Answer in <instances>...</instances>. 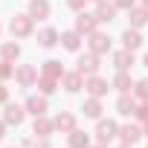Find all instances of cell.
Wrapping results in <instances>:
<instances>
[{
    "mask_svg": "<svg viewBox=\"0 0 148 148\" xmlns=\"http://www.w3.org/2000/svg\"><path fill=\"white\" fill-rule=\"evenodd\" d=\"M116 148H134V145H125V142H119V145H116Z\"/></svg>",
    "mask_w": 148,
    "mask_h": 148,
    "instance_id": "39",
    "label": "cell"
},
{
    "mask_svg": "<svg viewBox=\"0 0 148 148\" xmlns=\"http://www.w3.org/2000/svg\"><path fill=\"white\" fill-rule=\"evenodd\" d=\"M58 44H61V32H58V29H52V26L38 29V47L52 49V47H58Z\"/></svg>",
    "mask_w": 148,
    "mask_h": 148,
    "instance_id": "12",
    "label": "cell"
},
{
    "mask_svg": "<svg viewBox=\"0 0 148 148\" xmlns=\"http://www.w3.org/2000/svg\"><path fill=\"white\" fill-rule=\"evenodd\" d=\"M93 3H102V0H93Z\"/></svg>",
    "mask_w": 148,
    "mask_h": 148,
    "instance_id": "42",
    "label": "cell"
},
{
    "mask_svg": "<svg viewBox=\"0 0 148 148\" xmlns=\"http://www.w3.org/2000/svg\"><path fill=\"white\" fill-rule=\"evenodd\" d=\"M35 148H49V139H35Z\"/></svg>",
    "mask_w": 148,
    "mask_h": 148,
    "instance_id": "35",
    "label": "cell"
},
{
    "mask_svg": "<svg viewBox=\"0 0 148 148\" xmlns=\"http://www.w3.org/2000/svg\"><path fill=\"white\" fill-rule=\"evenodd\" d=\"M84 90H87V96L102 99V96H108L110 84H108V79H102L99 73H96V76H87V79H84Z\"/></svg>",
    "mask_w": 148,
    "mask_h": 148,
    "instance_id": "6",
    "label": "cell"
},
{
    "mask_svg": "<svg viewBox=\"0 0 148 148\" xmlns=\"http://www.w3.org/2000/svg\"><path fill=\"white\" fill-rule=\"evenodd\" d=\"M119 136V125L113 122V119H99V125H96V139L99 142H113Z\"/></svg>",
    "mask_w": 148,
    "mask_h": 148,
    "instance_id": "8",
    "label": "cell"
},
{
    "mask_svg": "<svg viewBox=\"0 0 148 148\" xmlns=\"http://www.w3.org/2000/svg\"><path fill=\"white\" fill-rule=\"evenodd\" d=\"M90 145H93L90 136H87L84 131H79V128L67 134V148H90Z\"/></svg>",
    "mask_w": 148,
    "mask_h": 148,
    "instance_id": "23",
    "label": "cell"
},
{
    "mask_svg": "<svg viewBox=\"0 0 148 148\" xmlns=\"http://www.w3.org/2000/svg\"><path fill=\"white\" fill-rule=\"evenodd\" d=\"M21 148H35V139H32V136H26V139L21 142Z\"/></svg>",
    "mask_w": 148,
    "mask_h": 148,
    "instance_id": "34",
    "label": "cell"
},
{
    "mask_svg": "<svg viewBox=\"0 0 148 148\" xmlns=\"http://www.w3.org/2000/svg\"><path fill=\"white\" fill-rule=\"evenodd\" d=\"M29 15H32L35 21H47V18L52 15L49 0H29Z\"/></svg>",
    "mask_w": 148,
    "mask_h": 148,
    "instance_id": "21",
    "label": "cell"
},
{
    "mask_svg": "<svg viewBox=\"0 0 148 148\" xmlns=\"http://www.w3.org/2000/svg\"><path fill=\"white\" fill-rule=\"evenodd\" d=\"M9 148H15V145H9Z\"/></svg>",
    "mask_w": 148,
    "mask_h": 148,
    "instance_id": "44",
    "label": "cell"
},
{
    "mask_svg": "<svg viewBox=\"0 0 148 148\" xmlns=\"http://www.w3.org/2000/svg\"><path fill=\"white\" fill-rule=\"evenodd\" d=\"M113 6L122 9V12H131V9L136 6V0H113Z\"/></svg>",
    "mask_w": 148,
    "mask_h": 148,
    "instance_id": "31",
    "label": "cell"
},
{
    "mask_svg": "<svg viewBox=\"0 0 148 148\" xmlns=\"http://www.w3.org/2000/svg\"><path fill=\"white\" fill-rule=\"evenodd\" d=\"M61 84H64V90H67V93H79V90L84 87V76H82L79 70H70V73H64Z\"/></svg>",
    "mask_w": 148,
    "mask_h": 148,
    "instance_id": "17",
    "label": "cell"
},
{
    "mask_svg": "<svg viewBox=\"0 0 148 148\" xmlns=\"http://www.w3.org/2000/svg\"><path fill=\"white\" fill-rule=\"evenodd\" d=\"M119 41H122V47H125V49H131V52H136V49L142 47V41H145V38L139 35V29H134V26H128V29L122 32V38H119Z\"/></svg>",
    "mask_w": 148,
    "mask_h": 148,
    "instance_id": "19",
    "label": "cell"
},
{
    "mask_svg": "<svg viewBox=\"0 0 148 148\" xmlns=\"http://www.w3.org/2000/svg\"><path fill=\"white\" fill-rule=\"evenodd\" d=\"M82 110H84V116L87 119H102V99H96V96H90V99H84V105H82Z\"/></svg>",
    "mask_w": 148,
    "mask_h": 148,
    "instance_id": "25",
    "label": "cell"
},
{
    "mask_svg": "<svg viewBox=\"0 0 148 148\" xmlns=\"http://www.w3.org/2000/svg\"><path fill=\"white\" fill-rule=\"evenodd\" d=\"M128 23H131L134 29H142V26L148 23V9H145V6H134V9L128 12Z\"/></svg>",
    "mask_w": 148,
    "mask_h": 148,
    "instance_id": "26",
    "label": "cell"
},
{
    "mask_svg": "<svg viewBox=\"0 0 148 148\" xmlns=\"http://www.w3.org/2000/svg\"><path fill=\"white\" fill-rule=\"evenodd\" d=\"M131 93L136 96V102H148V79L134 82V90H131Z\"/></svg>",
    "mask_w": 148,
    "mask_h": 148,
    "instance_id": "28",
    "label": "cell"
},
{
    "mask_svg": "<svg viewBox=\"0 0 148 148\" xmlns=\"http://www.w3.org/2000/svg\"><path fill=\"white\" fill-rule=\"evenodd\" d=\"M32 134H35L38 139H49V136L55 134V122L47 119V116H35V122H32Z\"/></svg>",
    "mask_w": 148,
    "mask_h": 148,
    "instance_id": "13",
    "label": "cell"
},
{
    "mask_svg": "<svg viewBox=\"0 0 148 148\" xmlns=\"http://www.w3.org/2000/svg\"><path fill=\"white\" fill-rule=\"evenodd\" d=\"M6 128H9V125H6L3 119H0V139H3V136H6Z\"/></svg>",
    "mask_w": 148,
    "mask_h": 148,
    "instance_id": "36",
    "label": "cell"
},
{
    "mask_svg": "<svg viewBox=\"0 0 148 148\" xmlns=\"http://www.w3.org/2000/svg\"><path fill=\"white\" fill-rule=\"evenodd\" d=\"M47 99H49V96H44V93L26 96V102H23L26 113H29V116H47V110H49V102H47Z\"/></svg>",
    "mask_w": 148,
    "mask_h": 148,
    "instance_id": "4",
    "label": "cell"
},
{
    "mask_svg": "<svg viewBox=\"0 0 148 148\" xmlns=\"http://www.w3.org/2000/svg\"><path fill=\"white\" fill-rule=\"evenodd\" d=\"M38 67H32V64H21V67H15V82H18V87H35L38 84Z\"/></svg>",
    "mask_w": 148,
    "mask_h": 148,
    "instance_id": "3",
    "label": "cell"
},
{
    "mask_svg": "<svg viewBox=\"0 0 148 148\" xmlns=\"http://www.w3.org/2000/svg\"><path fill=\"white\" fill-rule=\"evenodd\" d=\"M110 61H113V67L116 70H131L134 64H136V58H134V52L131 49H116V52H110Z\"/></svg>",
    "mask_w": 148,
    "mask_h": 148,
    "instance_id": "15",
    "label": "cell"
},
{
    "mask_svg": "<svg viewBox=\"0 0 148 148\" xmlns=\"http://www.w3.org/2000/svg\"><path fill=\"white\" fill-rule=\"evenodd\" d=\"M82 32L79 29H67V32H61V47L64 49H70V52H79L82 49Z\"/></svg>",
    "mask_w": 148,
    "mask_h": 148,
    "instance_id": "20",
    "label": "cell"
},
{
    "mask_svg": "<svg viewBox=\"0 0 148 148\" xmlns=\"http://www.w3.org/2000/svg\"><path fill=\"white\" fill-rule=\"evenodd\" d=\"M0 32H3V26H0Z\"/></svg>",
    "mask_w": 148,
    "mask_h": 148,
    "instance_id": "43",
    "label": "cell"
},
{
    "mask_svg": "<svg viewBox=\"0 0 148 148\" xmlns=\"http://www.w3.org/2000/svg\"><path fill=\"white\" fill-rule=\"evenodd\" d=\"M116 6L113 3H108V0H102V3H96V18H99V23H110V21H116Z\"/></svg>",
    "mask_w": 148,
    "mask_h": 148,
    "instance_id": "22",
    "label": "cell"
},
{
    "mask_svg": "<svg viewBox=\"0 0 148 148\" xmlns=\"http://www.w3.org/2000/svg\"><path fill=\"white\" fill-rule=\"evenodd\" d=\"M134 116L145 125V122H148V102H139V105H136V110H134Z\"/></svg>",
    "mask_w": 148,
    "mask_h": 148,
    "instance_id": "30",
    "label": "cell"
},
{
    "mask_svg": "<svg viewBox=\"0 0 148 148\" xmlns=\"http://www.w3.org/2000/svg\"><path fill=\"white\" fill-rule=\"evenodd\" d=\"M23 119H26V108H23V105H15V102H6L3 122H6V125H15V128H21V125H23Z\"/></svg>",
    "mask_w": 148,
    "mask_h": 148,
    "instance_id": "7",
    "label": "cell"
},
{
    "mask_svg": "<svg viewBox=\"0 0 148 148\" xmlns=\"http://www.w3.org/2000/svg\"><path fill=\"white\" fill-rule=\"evenodd\" d=\"M102 55H96V52H84V55H79V61H76V70L82 73V76L87 79V76H96V73H99V67H102V61H99Z\"/></svg>",
    "mask_w": 148,
    "mask_h": 148,
    "instance_id": "2",
    "label": "cell"
},
{
    "mask_svg": "<svg viewBox=\"0 0 148 148\" xmlns=\"http://www.w3.org/2000/svg\"><path fill=\"white\" fill-rule=\"evenodd\" d=\"M84 6H87V0H67V9L73 12H84Z\"/></svg>",
    "mask_w": 148,
    "mask_h": 148,
    "instance_id": "32",
    "label": "cell"
},
{
    "mask_svg": "<svg viewBox=\"0 0 148 148\" xmlns=\"http://www.w3.org/2000/svg\"><path fill=\"white\" fill-rule=\"evenodd\" d=\"M145 136V131L136 125V122H128V125H119V142H125V145H134V142H139Z\"/></svg>",
    "mask_w": 148,
    "mask_h": 148,
    "instance_id": "11",
    "label": "cell"
},
{
    "mask_svg": "<svg viewBox=\"0 0 148 148\" xmlns=\"http://www.w3.org/2000/svg\"><path fill=\"white\" fill-rule=\"evenodd\" d=\"M142 6H145V9H148V0H142Z\"/></svg>",
    "mask_w": 148,
    "mask_h": 148,
    "instance_id": "41",
    "label": "cell"
},
{
    "mask_svg": "<svg viewBox=\"0 0 148 148\" xmlns=\"http://www.w3.org/2000/svg\"><path fill=\"white\" fill-rule=\"evenodd\" d=\"M87 49L90 52H96V55H108L110 52V35H105V32H90L87 35Z\"/></svg>",
    "mask_w": 148,
    "mask_h": 148,
    "instance_id": "5",
    "label": "cell"
},
{
    "mask_svg": "<svg viewBox=\"0 0 148 148\" xmlns=\"http://www.w3.org/2000/svg\"><path fill=\"white\" fill-rule=\"evenodd\" d=\"M142 64H145V67H148V52H145V55H142Z\"/></svg>",
    "mask_w": 148,
    "mask_h": 148,
    "instance_id": "38",
    "label": "cell"
},
{
    "mask_svg": "<svg viewBox=\"0 0 148 148\" xmlns=\"http://www.w3.org/2000/svg\"><path fill=\"white\" fill-rule=\"evenodd\" d=\"M64 64L58 61V58H47L44 64H41V76H47V79H55V82H61L64 79Z\"/></svg>",
    "mask_w": 148,
    "mask_h": 148,
    "instance_id": "14",
    "label": "cell"
},
{
    "mask_svg": "<svg viewBox=\"0 0 148 148\" xmlns=\"http://www.w3.org/2000/svg\"><path fill=\"white\" fill-rule=\"evenodd\" d=\"M136 96L134 93H119V99H116V113L119 116H134V110H136Z\"/></svg>",
    "mask_w": 148,
    "mask_h": 148,
    "instance_id": "16",
    "label": "cell"
},
{
    "mask_svg": "<svg viewBox=\"0 0 148 148\" xmlns=\"http://www.w3.org/2000/svg\"><path fill=\"white\" fill-rule=\"evenodd\" d=\"M142 131H145V136H148V122H145V125H142Z\"/></svg>",
    "mask_w": 148,
    "mask_h": 148,
    "instance_id": "40",
    "label": "cell"
},
{
    "mask_svg": "<svg viewBox=\"0 0 148 148\" xmlns=\"http://www.w3.org/2000/svg\"><path fill=\"white\" fill-rule=\"evenodd\" d=\"M90 148H110V142H96V145H90Z\"/></svg>",
    "mask_w": 148,
    "mask_h": 148,
    "instance_id": "37",
    "label": "cell"
},
{
    "mask_svg": "<svg viewBox=\"0 0 148 148\" xmlns=\"http://www.w3.org/2000/svg\"><path fill=\"white\" fill-rule=\"evenodd\" d=\"M110 87L116 93H131L134 90V79L128 76V70H116V76L110 79Z\"/></svg>",
    "mask_w": 148,
    "mask_h": 148,
    "instance_id": "18",
    "label": "cell"
},
{
    "mask_svg": "<svg viewBox=\"0 0 148 148\" xmlns=\"http://www.w3.org/2000/svg\"><path fill=\"white\" fill-rule=\"evenodd\" d=\"M0 58L9 61V64H15V61L21 58V44H18V41H6V44H0Z\"/></svg>",
    "mask_w": 148,
    "mask_h": 148,
    "instance_id": "24",
    "label": "cell"
},
{
    "mask_svg": "<svg viewBox=\"0 0 148 148\" xmlns=\"http://www.w3.org/2000/svg\"><path fill=\"white\" fill-rule=\"evenodd\" d=\"M52 122H55V131H58V134H70V131L79 128L76 113H70V110H58V113L52 116Z\"/></svg>",
    "mask_w": 148,
    "mask_h": 148,
    "instance_id": "9",
    "label": "cell"
},
{
    "mask_svg": "<svg viewBox=\"0 0 148 148\" xmlns=\"http://www.w3.org/2000/svg\"><path fill=\"white\" fill-rule=\"evenodd\" d=\"M15 76V67L9 64V61H3V58H0V82H9Z\"/></svg>",
    "mask_w": 148,
    "mask_h": 148,
    "instance_id": "29",
    "label": "cell"
},
{
    "mask_svg": "<svg viewBox=\"0 0 148 148\" xmlns=\"http://www.w3.org/2000/svg\"><path fill=\"white\" fill-rule=\"evenodd\" d=\"M9 32H12L15 41L29 38V35L35 32V18H32L29 12H26V15H12V21H9Z\"/></svg>",
    "mask_w": 148,
    "mask_h": 148,
    "instance_id": "1",
    "label": "cell"
},
{
    "mask_svg": "<svg viewBox=\"0 0 148 148\" xmlns=\"http://www.w3.org/2000/svg\"><path fill=\"white\" fill-rule=\"evenodd\" d=\"M58 84H61V82H55V79L38 76V93H44V96H52V93L58 90Z\"/></svg>",
    "mask_w": 148,
    "mask_h": 148,
    "instance_id": "27",
    "label": "cell"
},
{
    "mask_svg": "<svg viewBox=\"0 0 148 148\" xmlns=\"http://www.w3.org/2000/svg\"><path fill=\"white\" fill-rule=\"evenodd\" d=\"M9 102V87H6V82H0V105H6Z\"/></svg>",
    "mask_w": 148,
    "mask_h": 148,
    "instance_id": "33",
    "label": "cell"
},
{
    "mask_svg": "<svg viewBox=\"0 0 148 148\" xmlns=\"http://www.w3.org/2000/svg\"><path fill=\"white\" fill-rule=\"evenodd\" d=\"M73 29H79L82 35H90V32H96L99 29V18H96V12L90 15V12H79L76 15V26Z\"/></svg>",
    "mask_w": 148,
    "mask_h": 148,
    "instance_id": "10",
    "label": "cell"
}]
</instances>
